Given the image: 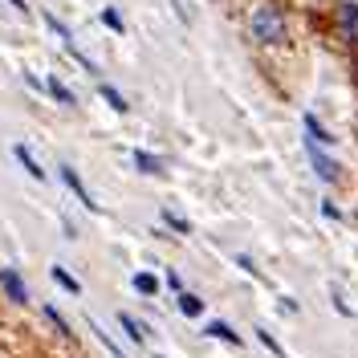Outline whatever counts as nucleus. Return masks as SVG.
Wrapping results in <instances>:
<instances>
[{"instance_id": "nucleus-1", "label": "nucleus", "mask_w": 358, "mask_h": 358, "mask_svg": "<svg viewBox=\"0 0 358 358\" xmlns=\"http://www.w3.org/2000/svg\"><path fill=\"white\" fill-rule=\"evenodd\" d=\"M248 37L257 45H281L289 37V17H285V8L273 4V0L257 4V8L248 13Z\"/></svg>"}, {"instance_id": "nucleus-2", "label": "nucleus", "mask_w": 358, "mask_h": 358, "mask_svg": "<svg viewBox=\"0 0 358 358\" xmlns=\"http://www.w3.org/2000/svg\"><path fill=\"white\" fill-rule=\"evenodd\" d=\"M310 163H313V171H317V179H322V183H338V179H342V171H338V159L326 155L317 143H310Z\"/></svg>"}, {"instance_id": "nucleus-3", "label": "nucleus", "mask_w": 358, "mask_h": 358, "mask_svg": "<svg viewBox=\"0 0 358 358\" xmlns=\"http://www.w3.org/2000/svg\"><path fill=\"white\" fill-rule=\"evenodd\" d=\"M0 289L8 293V301H13V306H29V289H24L21 273H17L13 265H4V268H0Z\"/></svg>"}, {"instance_id": "nucleus-4", "label": "nucleus", "mask_w": 358, "mask_h": 358, "mask_svg": "<svg viewBox=\"0 0 358 358\" xmlns=\"http://www.w3.org/2000/svg\"><path fill=\"white\" fill-rule=\"evenodd\" d=\"M62 179H66V187L73 192V200L82 203V208H90V212H98V200H94V196L86 192V183H82V176H78L73 167H62Z\"/></svg>"}, {"instance_id": "nucleus-5", "label": "nucleus", "mask_w": 358, "mask_h": 358, "mask_svg": "<svg viewBox=\"0 0 358 358\" xmlns=\"http://www.w3.org/2000/svg\"><path fill=\"white\" fill-rule=\"evenodd\" d=\"M338 24H342V33H350V37L358 33V4L355 0H342V4H338Z\"/></svg>"}, {"instance_id": "nucleus-6", "label": "nucleus", "mask_w": 358, "mask_h": 358, "mask_svg": "<svg viewBox=\"0 0 358 358\" xmlns=\"http://www.w3.org/2000/svg\"><path fill=\"white\" fill-rule=\"evenodd\" d=\"M203 334H208V338H220V342H228V346H241V334H236L228 322H220V317H216V322H208V326H203Z\"/></svg>"}, {"instance_id": "nucleus-7", "label": "nucleus", "mask_w": 358, "mask_h": 358, "mask_svg": "<svg viewBox=\"0 0 358 358\" xmlns=\"http://www.w3.org/2000/svg\"><path fill=\"white\" fill-rule=\"evenodd\" d=\"M13 155H17V163H21V167H24V171H29L33 179H45V167L37 163V159H33V151H29L24 143H17V147H13Z\"/></svg>"}, {"instance_id": "nucleus-8", "label": "nucleus", "mask_w": 358, "mask_h": 358, "mask_svg": "<svg viewBox=\"0 0 358 358\" xmlns=\"http://www.w3.org/2000/svg\"><path fill=\"white\" fill-rule=\"evenodd\" d=\"M118 326L127 330V338H131V342H138V346L147 342V326H143L138 317H131V313H118Z\"/></svg>"}, {"instance_id": "nucleus-9", "label": "nucleus", "mask_w": 358, "mask_h": 358, "mask_svg": "<svg viewBox=\"0 0 358 358\" xmlns=\"http://www.w3.org/2000/svg\"><path fill=\"white\" fill-rule=\"evenodd\" d=\"M301 122H306V131H310V143H322V147H330V143H334V134L326 131V127H322V122H317L313 114H306Z\"/></svg>"}, {"instance_id": "nucleus-10", "label": "nucleus", "mask_w": 358, "mask_h": 358, "mask_svg": "<svg viewBox=\"0 0 358 358\" xmlns=\"http://www.w3.org/2000/svg\"><path fill=\"white\" fill-rule=\"evenodd\" d=\"M134 167H138L143 176H159V171H163L159 155H151V151H134Z\"/></svg>"}, {"instance_id": "nucleus-11", "label": "nucleus", "mask_w": 358, "mask_h": 358, "mask_svg": "<svg viewBox=\"0 0 358 358\" xmlns=\"http://www.w3.org/2000/svg\"><path fill=\"white\" fill-rule=\"evenodd\" d=\"M179 313H183V317H200L203 313V297H196V293H179Z\"/></svg>"}, {"instance_id": "nucleus-12", "label": "nucleus", "mask_w": 358, "mask_h": 358, "mask_svg": "<svg viewBox=\"0 0 358 358\" xmlns=\"http://www.w3.org/2000/svg\"><path fill=\"white\" fill-rule=\"evenodd\" d=\"M131 285L143 293V297H155V293H159V277H155V273H134Z\"/></svg>"}, {"instance_id": "nucleus-13", "label": "nucleus", "mask_w": 358, "mask_h": 358, "mask_svg": "<svg viewBox=\"0 0 358 358\" xmlns=\"http://www.w3.org/2000/svg\"><path fill=\"white\" fill-rule=\"evenodd\" d=\"M49 277H53V281H57V285H62L66 293H82V285H78V277H73V273H66L62 265H53V268H49Z\"/></svg>"}, {"instance_id": "nucleus-14", "label": "nucleus", "mask_w": 358, "mask_h": 358, "mask_svg": "<svg viewBox=\"0 0 358 358\" xmlns=\"http://www.w3.org/2000/svg\"><path fill=\"white\" fill-rule=\"evenodd\" d=\"M45 90H49V94H53L62 106H73V102H78V98L69 94V86H66V82H57V78H49V82H45Z\"/></svg>"}, {"instance_id": "nucleus-15", "label": "nucleus", "mask_w": 358, "mask_h": 358, "mask_svg": "<svg viewBox=\"0 0 358 358\" xmlns=\"http://www.w3.org/2000/svg\"><path fill=\"white\" fill-rule=\"evenodd\" d=\"M98 94H102V98L110 102V110H118V114H127V106H131V102H127V98H122V94H118L114 86H106V82L98 86Z\"/></svg>"}, {"instance_id": "nucleus-16", "label": "nucleus", "mask_w": 358, "mask_h": 358, "mask_svg": "<svg viewBox=\"0 0 358 358\" xmlns=\"http://www.w3.org/2000/svg\"><path fill=\"white\" fill-rule=\"evenodd\" d=\"M257 338H261V346H265V350H268L273 358H285V350H281V342H277V338L268 334V330H257Z\"/></svg>"}, {"instance_id": "nucleus-17", "label": "nucleus", "mask_w": 358, "mask_h": 358, "mask_svg": "<svg viewBox=\"0 0 358 358\" xmlns=\"http://www.w3.org/2000/svg\"><path fill=\"white\" fill-rule=\"evenodd\" d=\"M41 313H45V317H49V322H53V326H57V330H62V334H66V338L73 334V330H69V322H66V317H62V313H57V310H53V306H45Z\"/></svg>"}, {"instance_id": "nucleus-18", "label": "nucleus", "mask_w": 358, "mask_h": 358, "mask_svg": "<svg viewBox=\"0 0 358 358\" xmlns=\"http://www.w3.org/2000/svg\"><path fill=\"white\" fill-rule=\"evenodd\" d=\"M102 24H106V29H114V33H122V17H118L114 8H102Z\"/></svg>"}, {"instance_id": "nucleus-19", "label": "nucleus", "mask_w": 358, "mask_h": 358, "mask_svg": "<svg viewBox=\"0 0 358 358\" xmlns=\"http://www.w3.org/2000/svg\"><path fill=\"white\" fill-rule=\"evenodd\" d=\"M163 220H167V224H171V228H176V232H179V236H187V232H192V228H187V220H179V216H176V212H163Z\"/></svg>"}, {"instance_id": "nucleus-20", "label": "nucleus", "mask_w": 358, "mask_h": 358, "mask_svg": "<svg viewBox=\"0 0 358 358\" xmlns=\"http://www.w3.org/2000/svg\"><path fill=\"white\" fill-rule=\"evenodd\" d=\"M236 265L245 268V273H252V277H261V268L252 265V257H245V252H241V257H236Z\"/></svg>"}, {"instance_id": "nucleus-21", "label": "nucleus", "mask_w": 358, "mask_h": 358, "mask_svg": "<svg viewBox=\"0 0 358 358\" xmlns=\"http://www.w3.org/2000/svg\"><path fill=\"white\" fill-rule=\"evenodd\" d=\"M167 285H171L176 293H183V281H179V273H167Z\"/></svg>"}, {"instance_id": "nucleus-22", "label": "nucleus", "mask_w": 358, "mask_h": 358, "mask_svg": "<svg viewBox=\"0 0 358 358\" xmlns=\"http://www.w3.org/2000/svg\"><path fill=\"white\" fill-rule=\"evenodd\" d=\"M8 4H13L17 13H29V4H24V0H8Z\"/></svg>"}]
</instances>
